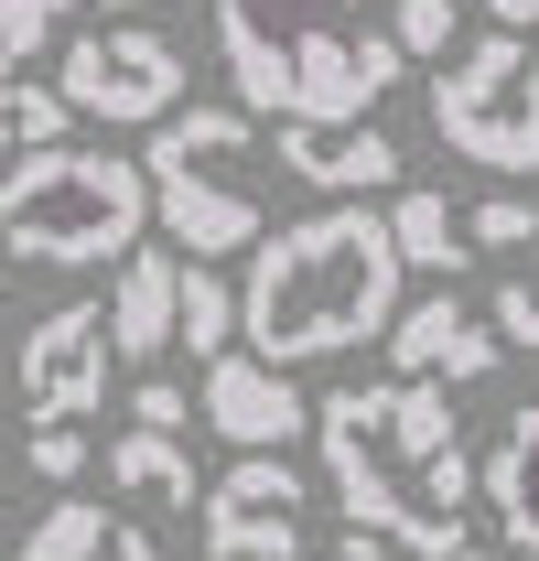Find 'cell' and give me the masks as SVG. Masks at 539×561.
I'll list each match as a JSON object with an SVG mask.
<instances>
[{
	"label": "cell",
	"instance_id": "1",
	"mask_svg": "<svg viewBox=\"0 0 539 561\" xmlns=\"http://www.w3.org/2000/svg\"><path fill=\"white\" fill-rule=\"evenodd\" d=\"M313 443H324V486L356 529H389V551L410 561H454L474 540L465 496H474V454L454 389L432 378H378V389H335L313 400Z\"/></svg>",
	"mask_w": 539,
	"mask_h": 561
},
{
	"label": "cell",
	"instance_id": "2",
	"mask_svg": "<svg viewBox=\"0 0 539 561\" xmlns=\"http://www.w3.org/2000/svg\"><path fill=\"white\" fill-rule=\"evenodd\" d=\"M400 280L410 271H400V238H389V206H324V216H291V227H260L249 280H238V346L270 367L389 346Z\"/></svg>",
	"mask_w": 539,
	"mask_h": 561
},
{
	"label": "cell",
	"instance_id": "3",
	"mask_svg": "<svg viewBox=\"0 0 539 561\" xmlns=\"http://www.w3.org/2000/svg\"><path fill=\"white\" fill-rule=\"evenodd\" d=\"M216 55L249 119H378L400 44L367 0H216Z\"/></svg>",
	"mask_w": 539,
	"mask_h": 561
},
{
	"label": "cell",
	"instance_id": "4",
	"mask_svg": "<svg viewBox=\"0 0 539 561\" xmlns=\"http://www.w3.org/2000/svg\"><path fill=\"white\" fill-rule=\"evenodd\" d=\"M151 227V173L130 151H87V140H55V151H22L0 173V260L11 271H119Z\"/></svg>",
	"mask_w": 539,
	"mask_h": 561
},
{
	"label": "cell",
	"instance_id": "5",
	"mask_svg": "<svg viewBox=\"0 0 539 561\" xmlns=\"http://www.w3.org/2000/svg\"><path fill=\"white\" fill-rule=\"evenodd\" d=\"M249 151H260V119L238 98H184L173 119H151V227L184 249V260H249L260 249V184H249Z\"/></svg>",
	"mask_w": 539,
	"mask_h": 561
},
{
	"label": "cell",
	"instance_id": "6",
	"mask_svg": "<svg viewBox=\"0 0 539 561\" xmlns=\"http://www.w3.org/2000/svg\"><path fill=\"white\" fill-rule=\"evenodd\" d=\"M432 130H443V151H465L474 173L529 184L539 173V44L507 33V22L454 44L443 76H432Z\"/></svg>",
	"mask_w": 539,
	"mask_h": 561
},
{
	"label": "cell",
	"instance_id": "7",
	"mask_svg": "<svg viewBox=\"0 0 539 561\" xmlns=\"http://www.w3.org/2000/svg\"><path fill=\"white\" fill-rule=\"evenodd\" d=\"M55 87H66L76 119H98V130H151V119H173L195 98V66L151 22H98V33H76L55 55Z\"/></svg>",
	"mask_w": 539,
	"mask_h": 561
},
{
	"label": "cell",
	"instance_id": "8",
	"mask_svg": "<svg viewBox=\"0 0 539 561\" xmlns=\"http://www.w3.org/2000/svg\"><path fill=\"white\" fill-rule=\"evenodd\" d=\"M205 561H302L313 551V476L291 454H238L195 507Z\"/></svg>",
	"mask_w": 539,
	"mask_h": 561
},
{
	"label": "cell",
	"instance_id": "9",
	"mask_svg": "<svg viewBox=\"0 0 539 561\" xmlns=\"http://www.w3.org/2000/svg\"><path fill=\"white\" fill-rule=\"evenodd\" d=\"M108 367H119L108 313H98V302H55V313L22 324V346H11V400H22V421H87L108 400Z\"/></svg>",
	"mask_w": 539,
	"mask_h": 561
},
{
	"label": "cell",
	"instance_id": "10",
	"mask_svg": "<svg viewBox=\"0 0 539 561\" xmlns=\"http://www.w3.org/2000/svg\"><path fill=\"white\" fill-rule=\"evenodd\" d=\"M270 162L291 184H313L324 206L400 195V140L378 130V119H270Z\"/></svg>",
	"mask_w": 539,
	"mask_h": 561
},
{
	"label": "cell",
	"instance_id": "11",
	"mask_svg": "<svg viewBox=\"0 0 539 561\" xmlns=\"http://www.w3.org/2000/svg\"><path fill=\"white\" fill-rule=\"evenodd\" d=\"M195 421L216 432V443H238V454H280V443H302V432H313V400L291 389V367L227 346V356H205Z\"/></svg>",
	"mask_w": 539,
	"mask_h": 561
},
{
	"label": "cell",
	"instance_id": "12",
	"mask_svg": "<svg viewBox=\"0 0 539 561\" xmlns=\"http://www.w3.org/2000/svg\"><path fill=\"white\" fill-rule=\"evenodd\" d=\"M389 356H400V378L474 389V378H496V367H507V335H496L474 302L432 291V302H400V324H389Z\"/></svg>",
	"mask_w": 539,
	"mask_h": 561
},
{
	"label": "cell",
	"instance_id": "13",
	"mask_svg": "<svg viewBox=\"0 0 539 561\" xmlns=\"http://www.w3.org/2000/svg\"><path fill=\"white\" fill-rule=\"evenodd\" d=\"M108 496H119V507H140V518H173V529H184V518H195L205 507V476H195V454H184V432H119V443H108Z\"/></svg>",
	"mask_w": 539,
	"mask_h": 561
},
{
	"label": "cell",
	"instance_id": "14",
	"mask_svg": "<svg viewBox=\"0 0 539 561\" xmlns=\"http://www.w3.org/2000/svg\"><path fill=\"white\" fill-rule=\"evenodd\" d=\"M173 291H184V249H130L119 280H108V346L173 356Z\"/></svg>",
	"mask_w": 539,
	"mask_h": 561
},
{
	"label": "cell",
	"instance_id": "15",
	"mask_svg": "<svg viewBox=\"0 0 539 561\" xmlns=\"http://www.w3.org/2000/svg\"><path fill=\"white\" fill-rule=\"evenodd\" d=\"M474 486H485V507H496V540H507L518 561H539V400L496 432V454L474 465Z\"/></svg>",
	"mask_w": 539,
	"mask_h": 561
},
{
	"label": "cell",
	"instance_id": "16",
	"mask_svg": "<svg viewBox=\"0 0 539 561\" xmlns=\"http://www.w3.org/2000/svg\"><path fill=\"white\" fill-rule=\"evenodd\" d=\"M11 561H151V540L130 529V507H98V496H55Z\"/></svg>",
	"mask_w": 539,
	"mask_h": 561
},
{
	"label": "cell",
	"instance_id": "17",
	"mask_svg": "<svg viewBox=\"0 0 539 561\" xmlns=\"http://www.w3.org/2000/svg\"><path fill=\"white\" fill-rule=\"evenodd\" d=\"M389 238H400V271H465V216L443 206V184H400L389 195Z\"/></svg>",
	"mask_w": 539,
	"mask_h": 561
},
{
	"label": "cell",
	"instance_id": "18",
	"mask_svg": "<svg viewBox=\"0 0 539 561\" xmlns=\"http://www.w3.org/2000/svg\"><path fill=\"white\" fill-rule=\"evenodd\" d=\"M173 346L184 356H227L238 346V280L216 260H184V291H173Z\"/></svg>",
	"mask_w": 539,
	"mask_h": 561
},
{
	"label": "cell",
	"instance_id": "19",
	"mask_svg": "<svg viewBox=\"0 0 539 561\" xmlns=\"http://www.w3.org/2000/svg\"><path fill=\"white\" fill-rule=\"evenodd\" d=\"M55 140H76V108H66V87L0 76V151L22 162V151H55Z\"/></svg>",
	"mask_w": 539,
	"mask_h": 561
},
{
	"label": "cell",
	"instance_id": "20",
	"mask_svg": "<svg viewBox=\"0 0 539 561\" xmlns=\"http://www.w3.org/2000/svg\"><path fill=\"white\" fill-rule=\"evenodd\" d=\"M465 249H485V260H529V249H539V206H529V195H474V206H465Z\"/></svg>",
	"mask_w": 539,
	"mask_h": 561
},
{
	"label": "cell",
	"instance_id": "21",
	"mask_svg": "<svg viewBox=\"0 0 539 561\" xmlns=\"http://www.w3.org/2000/svg\"><path fill=\"white\" fill-rule=\"evenodd\" d=\"M378 22H389V44H400V55H432V66L465 44V11H454V0H389Z\"/></svg>",
	"mask_w": 539,
	"mask_h": 561
},
{
	"label": "cell",
	"instance_id": "22",
	"mask_svg": "<svg viewBox=\"0 0 539 561\" xmlns=\"http://www.w3.org/2000/svg\"><path fill=\"white\" fill-rule=\"evenodd\" d=\"M66 11L76 0H0V76H22L55 33H66Z\"/></svg>",
	"mask_w": 539,
	"mask_h": 561
},
{
	"label": "cell",
	"instance_id": "23",
	"mask_svg": "<svg viewBox=\"0 0 539 561\" xmlns=\"http://www.w3.org/2000/svg\"><path fill=\"white\" fill-rule=\"evenodd\" d=\"M485 324H496V335H507L518 356H539V260H529V271H507V280H496Z\"/></svg>",
	"mask_w": 539,
	"mask_h": 561
},
{
	"label": "cell",
	"instance_id": "24",
	"mask_svg": "<svg viewBox=\"0 0 539 561\" xmlns=\"http://www.w3.org/2000/svg\"><path fill=\"white\" fill-rule=\"evenodd\" d=\"M87 454H98V443H87L76 421H33V443H22V465H33L44 486H76V476H87Z\"/></svg>",
	"mask_w": 539,
	"mask_h": 561
},
{
	"label": "cell",
	"instance_id": "25",
	"mask_svg": "<svg viewBox=\"0 0 539 561\" xmlns=\"http://www.w3.org/2000/svg\"><path fill=\"white\" fill-rule=\"evenodd\" d=\"M130 421H140V432H184V421H195V400H184V378H162V367H151V378L130 389Z\"/></svg>",
	"mask_w": 539,
	"mask_h": 561
},
{
	"label": "cell",
	"instance_id": "26",
	"mask_svg": "<svg viewBox=\"0 0 539 561\" xmlns=\"http://www.w3.org/2000/svg\"><path fill=\"white\" fill-rule=\"evenodd\" d=\"M324 561H389V529H356V518H345L335 540H324Z\"/></svg>",
	"mask_w": 539,
	"mask_h": 561
},
{
	"label": "cell",
	"instance_id": "27",
	"mask_svg": "<svg viewBox=\"0 0 539 561\" xmlns=\"http://www.w3.org/2000/svg\"><path fill=\"white\" fill-rule=\"evenodd\" d=\"M485 22H507V33H529V22H539V0H485Z\"/></svg>",
	"mask_w": 539,
	"mask_h": 561
},
{
	"label": "cell",
	"instance_id": "28",
	"mask_svg": "<svg viewBox=\"0 0 539 561\" xmlns=\"http://www.w3.org/2000/svg\"><path fill=\"white\" fill-rule=\"evenodd\" d=\"M454 561H518V551H507V540H465Z\"/></svg>",
	"mask_w": 539,
	"mask_h": 561
},
{
	"label": "cell",
	"instance_id": "29",
	"mask_svg": "<svg viewBox=\"0 0 539 561\" xmlns=\"http://www.w3.org/2000/svg\"><path fill=\"white\" fill-rule=\"evenodd\" d=\"M98 11H151V0H98Z\"/></svg>",
	"mask_w": 539,
	"mask_h": 561
},
{
	"label": "cell",
	"instance_id": "30",
	"mask_svg": "<svg viewBox=\"0 0 539 561\" xmlns=\"http://www.w3.org/2000/svg\"><path fill=\"white\" fill-rule=\"evenodd\" d=\"M0 291H11V260H0Z\"/></svg>",
	"mask_w": 539,
	"mask_h": 561
},
{
	"label": "cell",
	"instance_id": "31",
	"mask_svg": "<svg viewBox=\"0 0 539 561\" xmlns=\"http://www.w3.org/2000/svg\"><path fill=\"white\" fill-rule=\"evenodd\" d=\"M0 432H11V411H0Z\"/></svg>",
	"mask_w": 539,
	"mask_h": 561
},
{
	"label": "cell",
	"instance_id": "32",
	"mask_svg": "<svg viewBox=\"0 0 539 561\" xmlns=\"http://www.w3.org/2000/svg\"><path fill=\"white\" fill-rule=\"evenodd\" d=\"M0 561H11V540H0Z\"/></svg>",
	"mask_w": 539,
	"mask_h": 561
}]
</instances>
